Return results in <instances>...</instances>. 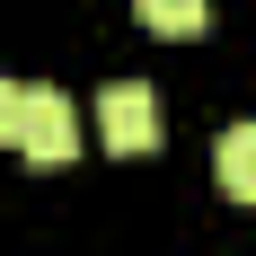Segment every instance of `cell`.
Listing matches in <instances>:
<instances>
[{"label": "cell", "mask_w": 256, "mask_h": 256, "mask_svg": "<svg viewBox=\"0 0 256 256\" xmlns=\"http://www.w3.org/2000/svg\"><path fill=\"white\" fill-rule=\"evenodd\" d=\"M0 142H18V80H0Z\"/></svg>", "instance_id": "obj_5"}, {"label": "cell", "mask_w": 256, "mask_h": 256, "mask_svg": "<svg viewBox=\"0 0 256 256\" xmlns=\"http://www.w3.org/2000/svg\"><path fill=\"white\" fill-rule=\"evenodd\" d=\"M98 132H106V150H124V159L159 150V132H168L159 88H150V80H115V88L98 98Z\"/></svg>", "instance_id": "obj_2"}, {"label": "cell", "mask_w": 256, "mask_h": 256, "mask_svg": "<svg viewBox=\"0 0 256 256\" xmlns=\"http://www.w3.org/2000/svg\"><path fill=\"white\" fill-rule=\"evenodd\" d=\"M18 150L44 159V168H62V159L80 150V106L53 88V80H18Z\"/></svg>", "instance_id": "obj_1"}, {"label": "cell", "mask_w": 256, "mask_h": 256, "mask_svg": "<svg viewBox=\"0 0 256 256\" xmlns=\"http://www.w3.org/2000/svg\"><path fill=\"white\" fill-rule=\"evenodd\" d=\"M212 177H221V194L256 204V124H230L221 142H212Z\"/></svg>", "instance_id": "obj_3"}, {"label": "cell", "mask_w": 256, "mask_h": 256, "mask_svg": "<svg viewBox=\"0 0 256 256\" xmlns=\"http://www.w3.org/2000/svg\"><path fill=\"white\" fill-rule=\"evenodd\" d=\"M204 9L212 0H132V18L150 36H204Z\"/></svg>", "instance_id": "obj_4"}]
</instances>
